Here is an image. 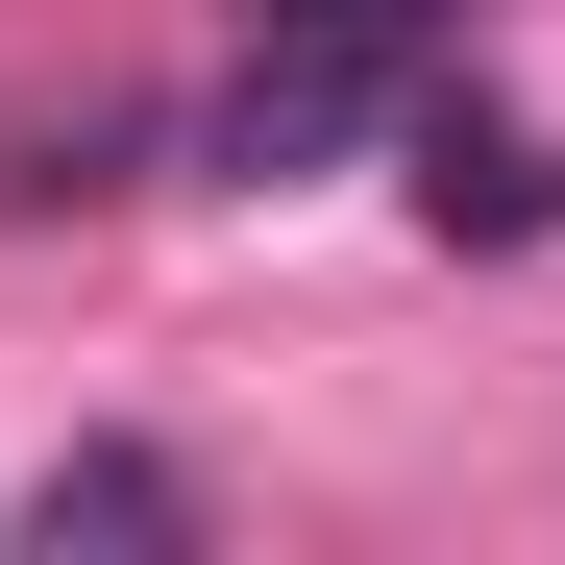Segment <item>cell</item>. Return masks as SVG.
Returning <instances> with one entry per match:
<instances>
[{
  "instance_id": "cell-1",
  "label": "cell",
  "mask_w": 565,
  "mask_h": 565,
  "mask_svg": "<svg viewBox=\"0 0 565 565\" xmlns=\"http://www.w3.org/2000/svg\"><path fill=\"white\" fill-rule=\"evenodd\" d=\"M369 124H418V50H369V25H246V74H222V172H270V198H296V172H344Z\"/></svg>"
},
{
  "instance_id": "cell-2",
  "label": "cell",
  "mask_w": 565,
  "mask_h": 565,
  "mask_svg": "<svg viewBox=\"0 0 565 565\" xmlns=\"http://www.w3.org/2000/svg\"><path fill=\"white\" fill-rule=\"evenodd\" d=\"M418 222H443V246H541V222H565V148H541V124H418Z\"/></svg>"
},
{
  "instance_id": "cell-3",
  "label": "cell",
  "mask_w": 565,
  "mask_h": 565,
  "mask_svg": "<svg viewBox=\"0 0 565 565\" xmlns=\"http://www.w3.org/2000/svg\"><path fill=\"white\" fill-rule=\"evenodd\" d=\"M25 541H50V565H74V541H198V492H172L148 443H74L50 492H25Z\"/></svg>"
},
{
  "instance_id": "cell-4",
  "label": "cell",
  "mask_w": 565,
  "mask_h": 565,
  "mask_svg": "<svg viewBox=\"0 0 565 565\" xmlns=\"http://www.w3.org/2000/svg\"><path fill=\"white\" fill-rule=\"evenodd\" d=\"M246 25H369V50H443L467 0H246Z\"/></svg>"
}]
</instances>
